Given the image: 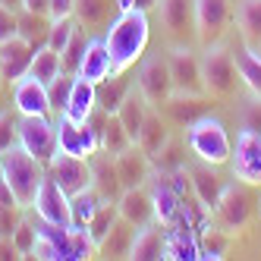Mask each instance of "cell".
<instances>
[{
    "label": "cell",
    "instance_id": "8",
    "mask_svg": "<svg viewBox=\"0 0 261 261\" xmlns=\"http://www.w3.org/2000/svg\"><path fill=\"white\" fill-rule=\"evenodd\" d=\"M136 85L145 95L148 107H164L167 98L173 95V79H170V63H167L164 54H151L145 57V63L139 66V76H136Z\"/></svg>",
    "mask_w": 261,
    "mask_h": 261
},
{
    "label": "cell",
    "instance_id": "57",
    "mask_svg": "<svg viewBox=\"0 0 261 261\" xmlns=\"http://www.w3.org/2000/svg\"><path fill=\"white\" fill-rule=\"evenodd\" d=\"M0 85H4V79H0Z\"/></svg>",
    "mask_w": 261,
    "mask_h": 261
},
{
    "label": "cell",
    "instance_id": "40",
    "mask_svg": "<svg viewBox=\"0 0 261 261\" xmlns=\"http://www.w3.org/2000/svg\"><path fill=\"white\" fill-rule=\"evenodd\" d=\"M129 145H136L133 139H129V133H126V126L120 123V117L117 114H110L107 117V129H104V139H101V148L107 154H120V151H126Z\"/></svg>",
    "mask_w": 261,
    "mask_h": 261
},
{
    "label": "cell",
    "instance_id": "36",
    "mask_svg": "<svg viewBox=\"0 0 261 261\" xmlns=\"http://www.w3.org/2000/svg\"><path fill=\"white\" fill-rule=\"evenodd\" d=\"M173 233H167V258H173V261H195L198 258V242L192 239L189 233V223L186 227H170Z\"/></svg>",
    "mask_w": 261,
    "mask_h": 261
},
{
    "label": "cell",
    "instance_id": "55",
    "mask_svg": "<svg viewBox=\"0 0 261 261\" xmlns=\"http://www.w3.org/2000/svg\"><path fill=\"white\" fill-rule=\"evenodd\" d=\"M0 182H4V161H0Z\"/></svg>",
    "mask_w": 261,
    "mask_h": 261
},
{
    "label": "cell",
    "instance_id": "42",
    "mask_svg": "<svg viewBox=\"0 0 261 261\" xmlns=\"http://www.w3.org/2000/svg\"><path fill=\"white\" fill-rule=\"evenodd\" d=\"M120 217L117 211V201H104L101 208L95 211V217L88 220V233H91V242H95V249L101 246V239L110 233V227H114V220Z\"/></svg>",
    "mask_w": 261,
    "mask_h": 261
},
{
    "label": "cell",
    "instance_id": "7",
    "mask_svg": "<svg viewBox=\"0 0 261 261\" xmlns=\"http://www.w3.org/2000/svg\"><path fill=\"white\" fill-rule=\"evenodd\" d=\"M192 13H195V38H198V44L201 47L220 44L227 29H230V19H233L230 0H192Z\"/></svg>",
    "mask_w": 261,
    "mask_h": 261
},
{
    "label": "cell",
    "instance_id": "39",
    "mask_svg": "<svg viewBox=\"0 0 261 261\" xmlns=\"http://www.w3.org/2000/svg\"><path fill=\"white\" fill-rule=\"evenodd\" d=\"M85 47H88V35L82 25H76V32H72L69 44L63 47L60 60H63V72H69V76H76L79 66H82V57H85Z\"/></svg>",
    "mask_w": 261,
    "mask_h": 261
},
{
    "label": "cell",
    "instance_id": "33",
    "mask_svg": "<svg viewBox=\"0 0 261 261\" xmlns=\"http://www.w3.org/2000/svg\"><path fill=\"white\" fill-rule=\"evenodd\" d=\"M239 35L249 47H261V0H239L236 7Z\"/></svg>",
    "mask_w": 261,
    "mask_h": 261
},
{
    "label": "cell",
    "instance_id": "52",
    "mask_svg": "<svg viewBox=\"0 0 261 261\" xmlns=\"http://www.w3.org/2000/svg\"><path fill=\"white\" fill-rule=\"evenodd\" d=\"M114 4H117V13H129V10H133V0H114Z\"/></svg>",
    "mask_w": 261,
    "mask_h": 261
},
{
    "label": "cell",
    "instance_id": "45",
    "mask_svg": "<svg viewBox=\"0 0 261 261\" xmlns=\"http://www.w3.org/2000/svg\"><path fill=\"white\" fill-rule=\"evenodd\" d=\"M19 145V133H16V117L10 114V110H4L0 114V154L7 151V148Z\"/></svg>",
    "mask_w": 261,
    "mask_h": 261
},
{
    "label": "cell",
    "instance_id": "16",
    "mask_svg": "<svg viewBox=\"0 0 261 261\" xmlns=\"http://www.w3.org/2000/svg\"><path fill=\"white\" fill-rule=\"evenodd\" d=\"M151 201H154V220L161 223V227H167L170 230L173 223H179L182 220V198H179V192L170 186V179H167L164 173H151Z\"/></svg>",
    "mask_w": 261,
    "mask_h": 261
},
{
    "label": "cell",
    "instance_id": "54",
    "mask_svg": "<svg viewBox=\"0 0 261 261\" xmlns=\"http://www.w3.org/2000/svg\"><path fill=\"white\" fill-rule=\"evenodd\" d=\"M4 110H7V104H4V95H0V114H4Z\"/></svg>",
    "mask_w": 261,
    "mask_h": 261
},
{
    "label": "cell",
    "instance_id": "18",
    "mask_svg": "<svg viewBox=\"0 0 261 261\" xmlns=\"http://www.w3.org/2000/svg\"><path fill=\"white\" fill-rule=\"evenodd\" d=\"M186 173H189V182H192V192H195L198 204L204 211H211L217 204V198H220V192L227 189V179L214 170V164H204V161L201 164H189Z\"/></svg>",
    "mask_w": 261,
    "mask_h": 261
},
{
    "label": "cell",
    "instance_id": "27",
    "mask_svg": "<svg viewBox=\"0 0 261 261\" xmlns=\"http://www.w3.org/2000/svg\"><path fill=\"white\" fill-rule=\"evenodd\" d=\"M114 10H117L114 0H76V7H72V19H76L85 32L88 29H107Z\"/></svg>",
    "mask_w": 261,
    "mask_h": 261
},
{
    "label": "cell",
    "instance_id": "20",
    "mask_svg": "<svg viewBox=\"0 0 261 261\" xmlns=\"http://www.w3.org/2000/svg\"><path fill=\"white\" fill-rule=\"evenodd\" d=\"M117 170H120L123 189H139V186H148V182H151L154 164H151V158H148L139 145H129L126 151L117 154Z\"/></svg>",
    "mask_w": 261,
    "mask_h": 261
},
{
    "label": "cell",
    "instance_id": "32",
    "mask_svg": "<svg viewBox=\"0 0 261 261\" xmlns=\"http://www.w3.org/2000/svg\"><path fill=\"white\" fill-rule=\"evenodd\" d=\"M233 57H236V66H239L242 85H246L255 98H261V57L255 54V47H249L246 41H242V44H236Z\"/></svg>",
    "mask_w": 261,
    "mask_h": 261
},
{
    "label": "cell",
    "instance_id": "22",
    "mask_svg": "<svg viewBox=\"0 0 261 261\" xmlns=\"http://www.w3.org/2000/svg\"><path fill=\"white\" fill-rule=\"evenodd\" d=\"M161 22L173 41H186V35L195 32L192 0H161Z\"/></svg>",
    "mask_w": 261,
    "mask_h": 261
},
{
    "label": "cell",
    "instance_id": "51",
    "mask_svg": "<svg viewBox=\"0 0 261 261\" xmlns=\"http://www.w3.org/2000/svg\"><path fill=\"white\" fill-rule=\"evenodd\" d=\"M154 7H161V0H133V10L139 13H151Z\"/></svg>",
    "mask_w": 261,
    "mask_h": 261
},
{
    "label": "cell",
    "instance_id": "48",
    "mask_svg": "<svg viewBox=\"0 0 261 261\" xmlns=\"http://www.w3.org/2000/svg\"><path fill=\"white\" fill-rule=\"evenodd\" d=\"M242 126L261 133V98H252V101L246 104V110H242Z\"/></svg>",
    "mask_w": 261,
    "mask_h": 261
},
{
    "label": "cell",
    "instance_id": "26",
    "mask_svg": "<svg viewBox=\"0 0 261 261\" xmlns=\"http://www.w3.org/2000/svg\"><path fill=\"white\" fill-rule=\"evenodd\" d=\"M16 22H19V38L29 41L35 50H41L47 47V35H50V16L47 13H32L25 7L16 10Z\"/></svg>",
    "mask_w": 261,
    "mask_h": 261
},
{
    "label": "cell",
    "instance_id": "53",
    "mask_svg": "<svg viewBox=\"0 0 261 261\" xmlns=\"http://www.w3.org/2000/svg\"><path fill=\"white\" fill-rule=\"evenodd\" d=\"M0 7H10V10H19L22 0H0Z\"/></svg>",
    "mask_w": 261,
    "mask_h": 261
},
{
    "label": "cell",
    "instance_id": "47",
    "mask_svg": "<svg viewBox=\"0 0 261 261\" xmlns=\"http://www.w3.org/2000/svg\"><path fill=\"white\" fill-rule=\"evenodd\" d=\"M19 35V22H16V10L0 7V44Z\"/></svg>",
    "mask_w": 261,
    "mask_h": 261
},
{
    "label": "cell",
    "instance_id": "17",
    "mask_svg": "<svg viewBox=\"0 0 261 261\" xmlns=\"http://www.w3.org/2000/svg\"><path fill=\"white\" fill-rule=\"evenodd\" d=\"M91 167V186L101 192L104 201H117L123 195V182H120V170H117V158L107 154L104 148H98L95 154L88 158Z\"/></svg>",
    "mask_w": 261,
    "mask_h": 261
},
{
    "label": "cell",
    "instance_id": "6",
    "mask_svg": "<svg viewBox=\"0 0 261 261\" xmlns=\"http://www.w3.org/2000/svg\"><path fill=\"white\" fill-rule=\"evenodd\" d=\"M16 133H19V145L32 158H38L44 167L57 154V123L50 117H16Z\"/></svg>",
    "mask_w": 261,
    "mask_h": 261
},
{
    "label": "cell",
    "instance_id": "24",
    "mask_svg": "<svg viewBox=\"0 0 261 261\" xmlns=\"http://www.w3.org/2000/svg\"><path fill=\"white\" fill-rule=\"evenodd\" d=\"M76 76L88 79V82H104L107 76H114V60H110V50H107V41L101 38H88V47H85V57H82V66Z\"/></svg>",
    "mask_w": 261,
    "mask_h": 261
},
{
    "label": "cell",
    "instance_id": "41",
    "mask_svg": "<svg viewBox=\"0 0 261 261\" xmlns=\"http://www.w3.org/2000/svg\"><path fill=\"white\" fill-rule=\"evenodd\" d=\"M72 82H76V76H69V72H60L54 82H47V101H50V114H54V120L63 117V110H66V104H69Z\"/></svg>",
    "mask_w": 261,
    "mask_h": 261
},
{
    "label": "cell",
    "instance_id": "5",
    "mask_svg": "<svg viewBox=\"0 0 261 261\" xmlns=\"http://www.w3.org/2000/svg\"><path fill=\"white\" fill-rule=\"evenodd\" d=\"M201 79H204V91H208L214 101L233 98L236 95V85L242 82L233 50L220 47V44L204 47V54H201Z\"/></svg>",
    "mask_w": 261,
    "mask_h": 261
},
{
    "label": "cell",
    "instance_id": "1",
    "mask_svg": "<svg viewBox=\"0 0 261 261\" xmlns=\"http://www.w3.org/2000/svg\"><path fill=\"white\" fill-rule=\"evenodd\" d=\"M148 38H151V29H148V13L129 10L120 13L107 29V50L110 60H114V72H126L129 66H136L145 57Z\"/></svg>",
    "mask_w": 261,
    "mask_h": 261
},
{
    "label": "cell",
    "instance_id": "38",
    "mask_svg": "<svg viewBox=\"0 0 261 261\" xmlns=\"http://www.w3.org/2000/svg\"><path fill=\"white\" fill-rule=\"evenodd\" d=\"M151 164H154V170H158V173H173V170H182V167H186L182 142L170 136V139H167V145L161 148L154 158H151Z\"/></svg>",
    "mask_w": 261,
    "mask_h": 261
},
{
    "label": "cell",
    "instance_id": "3",
    "mask_svg": "<svg viewBox=\"0 0 261 261\" xmlns=\"http://www.w3.org/2000/svg\"><path fill=\"white\" fill-rule=\"evenodd\" d=\"M255 214V195H252V186L249 182H227V189L220 192L217 204L211 208V223L227 233H242L252 223Z\"/></svg>",
    "mask_w": 261,
    "mask_h": 261
},
{
    "label": "cell",
    "instance_id": "43",
    "mask_svg": "<svg viewBox=\"0 0 261 261\" xmlns=\"http://www.w3.org/2000/svg\"><path fill=\"white\" fill-rule=\"evenodd\" d=\"M13 242H16V252L19 258H35V242H38V223L32 220H19V227L13 233Z\"/></svg>",
    "mask_w": 261,
    "mask_h": 261
},
{
    "label": "cell",
    "instance_id": "21",
    "mask_svg": "<svg viewBox=\"0 0 261 261\" xmlns=\"http://www.w3.org/2000/svg\"><path fill=\"white\" fill-rule=\"evenodd\" d=\"M117 211L123 220H129L136 230L148 227V223H158L154 220V201H151V192L139 186V189H123V195L117 198Z\"/></svg>",
    "mask_w": 261,
    "mask_h": 261
},
{
    "label": "cell",
    "instance_id": "9",
    "mask_svg": "<svg viewBox=\"0 0 261 261\" xmlns=\"http://www.w3.org/2000/svg\"><path fill=\"white\" fill-rule=\"evenodd\" d=\"M170 63V79H173V95H208L204 91V79H201V57L192 47H173L167 54Z\"/></svg>",
    "mask_w": 261,
    "mask_h": 261
},
{
    "label": "cell",
    "instance_id": "12",
    "mask_svg": "<svg viewBox=\"0 0 261 261\" xmlns=\"http://www.w3.org/2000/svg\"><path fill=\"white\" fill-rule=\"evenodd\" d=\"M57 123V151L76 154V158H91L101 148V139L91 133L88 123H72L66 114L54 120Z\"/></svg>",
    "mask_w": 261,
    "mask_h": 261
},
{
    "label": "cell",
    "instance_id": "4",
    "mask_svg": "<svg viewBox=\"0 0 261 261\" xmlns=\"http://www.w3.org/2000/svg\"><path fill=\"white\" fill-rule=\"evenodd\" d=\"M186 142H189L192 154L204 164H227L230 154H233V145H230V136H227V126H223L217 117H201L195 120L189 129H186Z\"/></svg>",
    "mask_w": 261,
    "mask_h": 261
},
{
    "label": "cell",
    "instance_id": "29",
    "mask_svg": "<svg viewBox=\"0 0 261 261\" xmlns=\"http://www.w3.org/2000/svg\"><path fill=\"white\" fill-rule=\"evenodd\" d=\"M145 114H148V101H145V95L139 91V85H133V88H129V95L123 98V104L117 107V117L126 126V133H129V139H133V142L139 139V129H142Z\"/></svg>",
    "mask_w": 261,
    "mask_h": 261
},
{
    "label": "cell",
    "instance_id": "49",
    "mask_svg": "<svg viewBox=\"0 0 261 261\" xmlns=\"http://www.w3.org/2000/svg\"><path fill=\"white\" fill-rule=\"evenodd\" d=\"M72 7H76V0H50V19H66L72 16Z\"/></svg>",
    "mask_w": 261,
    "mask_h": 261
},
{
    "label": "cell",
    "instance_id": "44",
    "mask_svg": "<svg viewBox=\"0 0 261 261\" xmlns=\"http://www.w3.org/2000/svg\"><path fill=\"white\" fill-rule=\"evenodd\" d=\"M76 25H79V22L72 19V16H66V19H54V22H50V35H47V47L57 50V54H63V47L69 44Z\"/></svg>",
    "mask_w": 261,
    "mask_h": 261
},
{
    "label": "cell",
    "instance_id": "14",
    "mask_svg": "<svg viewBox=\"0 0 261 261\" xmlns=\"http://www.w3.org/2000/svg\"><path fill=\"white\" fill-rule=\"evenodd\" d=\"M32 60H35V47L22 41L19 35L0 44V79H4V85H16L22 76H29Z\"/></svg>",
    "mask_w": 261,
    "mask_h": 261
},
{
    "label": "cell",
    "instance_id": "25",
    "mask_svg": "<svg viewBox=\"0 0 261 261\" xmlns=\"http://www.w3.org/2000/svg\"><path fill=\"white\" fill-rule=\"evenodd\" d=\"M129 258L133 261H161V258H167V233L161 230V223H148V227L136 230Z\"/></svg>",
    "mask_w": 261,
    "mask_h": 261
},
{
    "label": "cell",
    "instance_id": "11",
    "mask_svg": "<svg viewBox=\"0 0 261 261\" xmlns=\"http://www.w3.org/2000/svg\"><path fill=\"white\" fill-rule=\"evenodd\" d=\"M47 176L60 186L66 195H76L82 189L91 186V167H88V158H76V154H63L57 151L54 161L47 164Z\"/></svg>",
    "mask_w": 261,
    "mask_h": 261
},
{
    "label": "cell",
    "instance_id": "46",
    "mask_svg": "<svg viewBox=\"0 0 261 261\" xmlns=\"http://www.w3.org/2000/svg\"><path fill=\"white\" fill-rule=\"evenodd\" d=\"M19 220V204H0V236H13Z\"/></svg>",
    "mask_w": 261,
    "mask_h": 261
},
{
    "label": "cell",
    "instance_id": "50",
    "mask_svg": "<svg viewBox=\"0 0 261 261\" xmlns=\"http://www.w3.org/2000/svg\"><path fill=\"white\" fill-rule=\"evenodd\" d=\"M22 7L32 13H47L50 16V0H22Z\"/></svg>",
    "mask_w": 261,
    "mask_h": 261
},
{
    "label": "cell",
    "instance_id": "19",
    "mask_svg": "<svg viewBox=\"0 0 261 261\" xmlns=\"http://www.w3.org/2000/svg\"><path fill=\"white\" fill-rule=\"evenodd\" d=\"M13 104L22 117H50V101H47V85L35 76H22L13 85Z\"/></svg>",
    "mask_w": 261,
    "mask_h": 261
},
{
    "label": "cell",
    "instance_id": "35",
    "mask_svg": "<svg viewBox=\"0 0 261 261\" xmlns=\"http://www.w3.org/2000/svg\"><path fill=\"white\" fill-rule=\"evenodd\" d=\"M104 204L101 192L95 189V186H88V189L69 195V214H72V227H88V220L95 217V211Z\"/></svg>",
    "mask_w": 261,
    "mask_h": 261
},
{
    "label": "cell",
    "instance_id": "28",
    "mask_svg": "<svg viewBox=\"0 0 261 261\" xmlns=\"http://www.w3.org/2000/svg\"><path fill=\"white\" fill-rule=\"evenodd\" d=\"M133 239H136V227H133L129 220L117 217V220H114V227H110V233L101 239L98 255H104V258H129Z\"/></svg>",
    "mask_w": 261,
    "mask_h": 261
},
{
    "label": "cell",
    "instance_id": "15",
    "mask_svg": "<svg viewBox=\"0 0 261 261\" xmlns=\"http://www.w3.org/2000/svg\"><path fill=\"white\" fill-rule=\"evenodd\" d=\"M35 211H38V217L47 220V223H57V227H72L69 195H66L50 176H44L38 195H35Z\"/></svg>",
    "mask_w": 261,
    "mask_h": 261
},
{
    "label": "cell",
    "instance_id": "10",
    "mask_svg": "<svg viewBox=\"0 0 261 261\" xmlns=\"http://www.w3.org/2000/svg\"><path fill=\"white\" fill-rule=\"evenodd\" d=\"M230 161H233V179L249 182V186H261V133L242 129Z\"/></svg>",
    "mask_w": 261,
    "mask_h": 261
},
{
    "label": "cell",
    "instance_id": "56",
    "mask_svg": "<svg viewBox=\"0 0 261 261\" xmlns=\"http://www.w3.org/2000/svg\"><path fill=\"white\" fill-rule=\"evenodd\" d=\"M255 54H258V57H261V47H255Z\"/></svg>",
    "mask_w": 261,
    "mask_h": 261
},
{
    "label": "cell",
    "instance_id": "2",
    "mask_svg": "<svg viewBox=\"0 0 261 261\" xmlns=\"http://www.w3.org/2000/svg\"><path fill=\"white\" fill-rule=\"evenodd\" d=\"M0 161H4V179L13 189L16 201H19L22 208H35V195H38L41 182L47 176V167L38 158H32L22 145L7 148V151L0 154Z\"/></svg>",
    "mask_w": 261,
    "mask_h": 261
},
{
    "label": "cell",
    "instance_id": "37",
    "mask_svg": "<svg viewBox=\"0 0 261 261\" xmlns=\"http://www.w3.org/2000/svg\"><path fill=\"white\" fill-rule=\"evenodd\" d=\"M63 72V60H60V54L57 50H50V47H41V50H35V60H32V69H29V76H35L38 82H54Z\"/></svg>",
    "mask_w": 261,
    "mask_h": 261
},
{
    "label": "cell",
    "instance_id": "23",
    "mask_svg": "<svg viewBox=\"0 0 261 261\" xmlns=\"http://www.w3.org/2000/svg\"><path fill=\"white\" fill-rule=\"evenodd\" d=\"M167 139H170V123H167V117L161 114L158 107H148V114H145V120H142V129H139L136 145L142 148L148 158H154L161 148L167 145Z\"/></svg>",
    "mask_w": 261,
    "mask_h": 261
},
{
    "label": "cell",
    "instance_id": "34",
    "mask_svg": "<svg viewBox=\"0 0 261 261\" xmlns=\"http://www.w3.org/2000/svg\"><path fill=\"white\" fill-rule=\"evenodd\" d=\"M233 249V233L220 230V227H204L201 236H198V258H208V261H220L227 258Z\"/></svg>",
    "mask_w": 261,
    "mask_h": 261
},
{
    "label": "cell",
    "instance_id": "31",
    "mask_svg": "<svg viewBox=\"0 0 261 261\" xmlns=\"http://www.w3.org/2000/svg\"><path fill=\"white\" fill-rule=\"evenodd\" d=\"M136 82L133 79H126L123 72H114V76H107L104 82L95 85V101L98 107H104L107 114H117V107L123 104V98L129 95V88H133Z\"/></svg>",
    "mask_w": 261,
    "mask_h": 261
},
{
    "label": "cell",
    "instance_id": "30",
    "mask_svg": "<svg viewBox=\"0 0 261 261\" xmlns=\"http://www.w3.org/2000/svg\"><path fill=\"white\" fill-rule=\"evenodd\" d=\"M95 107H98V101H95V82H88V79L76 76V82H72V91H69V104H66L63 114H66L72 123H85V117H88Z\"/></svg>",
    "mask_w": 261,
    "mask_h": 261
},
{
    "label": "cell",
    "instance_id": "13",
    "mask_svg": "<svg viewBox=\"0 0 261 261\" xmlns=\"http://www.w3.org/2000/svg\"><path fill=\"white\" fill-rule=\"evenodd\" d=\"M211 104H214L211 95H170V98H167V104L161 107V114L167 117V123H170V126L189 129L195 120H201V117L211 114Z\"/></svg>",
    "mask_w": 261,
    "mask_h": 261
}]
</instances>
